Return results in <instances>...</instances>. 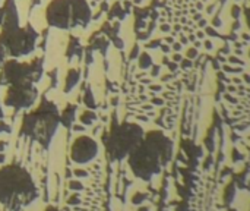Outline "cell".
I'll return each mask as SVG.
<instances>
[{
	"label": "cell",
	"mask_w": 250,
	"mask_h": 211,
	"mask_svg": "<svg viewBox=\"0 0 250 211\" xmlns=\"http://www.w3.org/2000/svg\"><path fill=\"white\" fill-rule=\"evenodd\" d=\"M45 211H59V210H57V209H54V207H47Z\"/></svg>",
	"instance_id": "cell-22"
},
{
	"label": "cell",
	"mask_w": 250,
	"mask_h": 211,
	"mask_svg": "<svg viewBox=\"0 0 250 211\" xmlns=\"http://www.w3.org/2000/svg\"><path fill=\"white\" fill-rule=\"evenodd\" d=\"M75 110L76 107L75 106H67L64 109V112L60 115V122L66 126V128H70L73 120H75Z\"/></svg>",
	"instance_id": "cell-11"
},
{
	"label": "cell",
	"mask_w": 250,
	"mask_h": 211,
	"mask_svg": "<svg viewBox=\"0 0 250 211\" xmlns=\"http://www.w3.org/2000/svg\"><path fill=\"white\" fill-rule=\"evenodd\" d=\"M73 131H83V126H73Z\"/></svg>",
	"instance_id": "cell-19"
},
{
	"label": "cell",
	"mask_w": 250,
	"mask_h": 211,
	"mask_svg": "<svg viewBox=\"0 0 250 211\" xmlns=\"http://www.w3.org/2000/svg\"><path fill=\"white\" fill-rule=\"evenodd\" d=\"M3 18H4V10L0 7V23H3Z\"/></svg>",
	"instance_id": "cell-17"
},
{
	"label": "cell",
	"mask_w": 250,
	"mask_h": 211,
	"mask_svg": "<svg viewBox=\"0 0 250 211\" xmlns=\"http://www.w3.org/2000/svg\"><path fill=\"white\" fill-rule=\"evenodd\" d=\"M1 150H3V145H0V151H1Z\"/></svg>",
	"instance_id": "cell-25"
},
{
	"label": "cell",
	"mask_w": 250,
	"mask_h": 211,
	"mask_svg": "<svg viewBox=\"0 0 250 211\" xmlns=\"http://www.w3.org/2000/svg\"><path fill=\"white\" fill-rule=\"evenodd\" d=\"M91 15L86 0H51L45 10L47 23L60 29L85 28L91 21Z\"/></svg>",
	"instance_id": "cell-4"
},
{
	"label": "cell",
	"mask_w": 250,
	"mask_h": 211,
	"mask_svg": "<svg viewBox=\"0 0 250 211\" xmlns=\"http://www.w3.org/2000/svg\"><path fill=\"white\" fill-rule=\"evenodd\" d=\"M81 122H82V125H86V126H89V125H92L94 122H95V119H97V115L94 113V112H91V110H86V112H83L82 115H81Z\"/></svg>",
	"instance_id": "cell-12"
},
{
	"label": "cell",
	"mask_w": 250,
	"mask_h": 211,
	"mask_svg": "<svg viewBox=\"0 0 250 211\" xmlns=\"http://www.w3.org/2000/svg\"><path fill=\"white\" fill-rule=\"evenodd\" d=\"M4 129H6V131H7V129H9V128H7V126H6V125H3V123H0V131H4Z\"/></svg>",
	"instance_id": "cell-20"
},
{
	"label": "cell",
	"mask_w": 250,
	"mask_h": 211,
	"mask_svg": "<svg viewBox=\"0 0 250 211\" xmlns=\"http://www.w3.org/2000/svg\"><path fill=\"white\" fill-rule=\"evenodd\" d=\"M83 103L88 109H95L97 104H95V98H94V94L89 88H86L85 91V95H83Z\"/></svg>",
	"instance_id": "cell-13"
},
{
	"label": "cell",
	"mask_w": 250,
	"mask_h": 211,
	"mask_svg": "<svg viewBox=\"0 0 250 211\" xmlns=\"http://www.w3.org/2000/svg\"><path fill=\"white\" fill-rule=\"evenodd\" d=\"M3 57H4V50H3V47L0 46V63H1Z\"/></svg>",
	"instance_id": "cell-18"
},
{
	"label": "cell",
	"mask_w": 250,
	"mask_h": 211,
	"mask_svg": "<svg viewBox=\"0 0 250 211\" xmlns=\"http://www.w3.org/2000/svg\"><path fill=\"white\" fill-rule=\"evenodd\" d=\"M69 188H70V189H73V191H79V189H82L83 187H82V184H81V182L70 181V184H69Z\"/></svg>",
	"instance_id": "cell-14"
},
{
	"label": "cell",
	"mask_w": 250,
	"mask_h": 211,
	"mask_svg": "<svg viewBox=\"0 0 250 211\" xmlns=\"http://www.w3.org/2000/svg\"><path fill=\"white\" fill-rule=\"evenodd\" d=\"M3 116V112H1V109H0V117Z\"/></svg>",
	"instance_id": "cell-24"
},
{
	"label": "cell",
	"mask_w": 250,
	"mask_h": 211,
	"mask_svg": "<svg viewBox=\"0 0 250 211\" xmlns=\"http://www.w3.org/2000/svg\"><path fill=\"white\" fill-rule=\"evenodd\" d=\"M75 175H78V176H86V172H83V170H75Z\"/></svg>",
	"instance_id": "cell-16"
},
{
	"label": "cell",
	"mask_w": 250,
	"mask_h": 211,
	"mask_svg": "<svg viewBox=\"0 0 250 211\" xmlns=\"http://www.w3.org/2000/svg\"><path fill=\"white\" fill-rule=\"evenodd\" d=\"M81 78V72L78 69H70L67 72V76H66V84H64V93H69L73 90V87L78 84Z\"/></svg>",
	"instance_id": "cell-10"
},
{
	"label": "cell",
	"mask_w": 250,
	"mask_h": 211,
	"mask_svg": "<svg viewBox=\"0 0 250 211\" xmlns=\"http://www.w3.org/2000/svg\"><path fill=\"white\" fill-rule=\"evenodd\" d=\"M171 144L158 131L148 132L129 154V166L141 179H151L170 160Z\"/></svg>",
	"instance_id": "cell-1"
},
{
	"label": "cell",
	"mask_w": 250,
	"mask_h": 211,
	"mask_svg": "<svg viewBox=\"0 0 250 211\" xmlns=\"http://www.w3.org/2000/svg\"><path fill=\"white\" fill-rule=\"evenodd\" d=\"M142 138H144V132L138 125L123 123L111 129L107 141L104 142L108 156L113 160H120L129 156L133 151V148L141 142Z\"/></svg>",
	"instance_id": "cell-6"
},
{
	"label": "cell",
	"mask_w": 250,
	"mask_h": 211,
	"mask_svg": "<svg viewBox=\"0 0 250 211\" xmlns=\"http://www.w3.org/2000/svg\"><path fill=\"white\" fill-rule=\"evenodd\" d=\"M248 22H249V26H250V10L248 12Z\"/></svg>",
	"instance_id": "cell-23"
},
{
	"label": "cell",
	"mask_w": 250,
	"mask_h": 211,
	"mask_svg": "<svg viewBox=\"0 0 250 211\" xmlns=\"http://www.w3.org/2000/svg\"><path fill=\"white\" fill-rule=\"evenodd\" d=\"M144 198H145V195H144V194H136V195L133 197V200H132V201H133L135 204H139V203H142V201H144Z\"/></svg>",
	"instance_id": "cell-15"
},
{
	"label": "cell",
	"mask_w": 250,
	"mask_h": 211,
	"mask_svg": "<svg viewBox=\"0 0 250 211\" xmlns=\"http://www.w3.org/2000/svg\"><path fill=\"white\" fill-rule=\"evenodd\" d=\"M37 198L35 185L19 164L0 169V203L10 211H19Z\"/></svg>",
	"instance_id": "cell-2"
},
{
	"label": "cell",
	"mask_w": 250,
	"mask_h": 211,
	"mask_svg": "<svg viewBox=\"0 0 250 211\" xmlns=\"http://www.w3.org/2000/svg\"><path fill=\"white\" fill-rule=\"evenodd\" d=\"M98 153V144L91 137H79L75 140L70 148V159L78 164H85L94 160Z\"/></svg>",
	"instance_id": "cell-9"
},
{
	"label": "cell",
	"mask_w": 250,
	"mask_h": 211,
	"mask_svg": "<svg viewBox=\"0 0 250 211\" xmlns=\"http://www.w3.org/2000/svg\"><path fill=\"white\" fill-rule=\"evenodd\" d=\"M4 18H3V31L0 34V46L3 47L4 53L12 57H21L29 54L37 41V32L32 29L31 25L25 28H19L16 6L13 0H7L6 6L3 7Z\"/></svg>",
	"instance_id": "cell-3"
},
{
	"label": "cell",
	"mask_w": 250,
	"mask_h": 211,
	"mask_svg": "<svg viewBox=\"0 0 250 211\" xmlns=\"http://www.w3.org/2000/svg\"><path fill=\"white\" fill-rule=\"evenodd\" d=\"M3 162H4V154L0 153V163H3Z\"/></svg>",
	"instance_id": "cell-21"
},
{
	"label": "cell",
	"mask_w": 250,
	"mask_h": 211,
	"mask_svg": "<svg viewBox=\"0 0 250 211\" xmlns=\"http://www.w3.org/2000/svg\"><path fill=\"white\" fill-rule=\"evenodd\" d=\"M60 122V115L57 107L48 100H42L38 109L26 115L22 120V132L38 141L41 145L48 147L51 138L54 137Z\"/></svg>",
	"instance_id": "cell-5"
},
{
	"label": "cell",
	"mask_w": 250,
	"mask_h": 211,
	"mask_svg": "<svg viewBox=\"0 0 250 211\" xmlns=\"http://www.w3.org/2000/svg\"><path fill=\"white\" fill-rule=\"evenodd\" d=\"M37 95L38 90L35 88L34 84L9 85L4 97V106L13 109H28L35 103Z\"/></svg>",
	"instance_id": "cell-8"
},
{
	"label": "cell",
	"mask_w": 250,
	"mask_h": 211,
	"mask_svg": "<svg viewBox=\"0 0 250 211\" xmlns=\"http://www.w3.org/2000/svg\"><path fill=\"white\" fill-rule=\"evenodd\" d=\"M42 75V60L37 59L31 63H21L15 59L7 60L3 65L0 73L1 85H18V84H35Z\"/></svg>",
	"instance_id": "cell-7"
}]
</instances>
